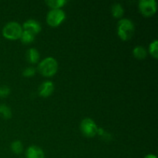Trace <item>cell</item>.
Wrapping results in <instances>:
<instances>
[{"label": "cell", "instance_id": "cell-1", "mask_svg": "<svg viewBox=\"0 0 158 158\" xmlns=\"http://www.w3.org/2000/svg\"><path fill=\"white\" fill-rule=\"evenodd\" d=\"M134 25L131 20L128 19H121L117 24V34L123 41L131 40L134 34Z\"/></svg>", "mask_w": 158, "mask_h": 158}, {"label": "cell", "instance_id": "cell-2", "mask_svg": "<svg viewBox=\"0 0 158 158\" xmlns=\"http://www.w3.org/2000/svg\"><path fill=\"white\" fill-rule=\"evenodd\" d=\"M38 70L43 77H53L58 70V63L56 59L47 57L39 63Z\"/></svg>", "mask_w": 158, "mask_h": 158}, {"label": "cell", "instance_id": "cell-3", "mask_svg": "<svg viewBox=\"0 0 158 158\" xmlns=\"http://www.w3.org/2000/svg\"><path fill=\"white\" fill-rule=\"evenodd\" d=\"M23 27L17 22H9L2 29V35L7 40H15L20 39Z\"/></svg>", "mask_w": 158, "mask_h": 158}, {"label": "cell", "instance_id": "cell-4", "mask_svg": "<svg viewBox=\"0 0 158 158\" xmlns=\"http://www.w3.org/2000/svg\"><path fill=\"white\" fill-rule=\"evenodd\" d=\"M65 18L66 14L61 9H51L46 16V23L52 27H56L64 21Z\"/></svg>", "mask_w": 158, "mask_h": 158}, {"label": "cell", "instance_id": "cell-5", "mask_svg": "<svg viewBox=\"0 0 158 158\" xmlns=\"http://www.w3.org/2000/svg\"><path fill=\"white\" fill-rule=\"evenodd\" d=\"M98 127L94 120L90 118H85L80 123V131L86 137H94L98 131Z\"/></svg>", "mask_w": 158, "mask_h": 158}, {"label": "cell", "instance_id": "cell-6", "mask_svg": "<svg viewBox=\"0 0 158 158\" xmlns=\"http://www.w3.org/2000/svg\"><path fill=\"white\" fill-rule=\"evenodd\" d=\"M139 9L143 16L151 17L157 12V2L155 0H140Z\"/></svg>", "mask_w": 158, "mask_h": 158}, {"label": "cell", "instance_id": "cell-7", "mask_svg": "<svg viewBox=\"0 0 158 158\" xmlns=\"http://www.w3.org/2000/svg\"><path fill=\"white\" fill-rule=\"evenodd\" d=\"M22 27L23 28L24 30L28 31L35 35L38 34L42 29L41 25L40 24V23L34 19H29L23 23Z\"/></svg>", "mask_w": 158, "mask_h": 158}, {"label": "cell", "instance_id": "cell-8", "mask_svg": "<svg viewBox=\"0 0 158 158\" xmlns=\"http://www.w3.org/2000/svg\"><path fill=\"white\" fill-rule=\"evenodd\" d=\"M54 91V84L51 81H45L39 87V94L43 97H48Z\"/></svg>", "mask_w": 158, "mask_h": 158}, {"label": "cell", "instance_id": "cell-9", "mask_svg": "<svg viewBox=\"0 0 158 158\" xmlns=\"http://www.w3.org/2000/svg\"><path fill=\"white\" fill-rule=\"evenodd\" d=\"M26 158H45L43 150L38 146H30L27 148L26 152Z\"/></svg>", "mask_w": 158, "mask_h": 158}, {"label": "cell", "instance_id": "cell-10", "mask_svg": "<svg viewBox=\"0 0 158 158\" xmlns=\"http://www.w3.org/2000/svg\"><path fill=\"white\" fill-rule=\"evenodd\" d=\"M40 59V55L39 51L35 48H31L26 52V60L30 63L35 64L38 63Z\"/></svg>", "mask_w": 158, "mask_h": 158}, {"label": "cell", "instance_id": "cell-11", "mask_svg": "<svg viewBox=\"0 0 158 158\" xmlns=\"http://www.w3.org/2000/svg\"><path fill=\"white\" fill-rule=\"evenodd\" d=\"M111 12H112V15L114 18L120 19L123 15L124 10H123V6L120 3H115V4H114L112 6Z\"/></svg>", "mask_w": 158, "mask_h": 158}, {"label": "cell", "instance_id": "cell-12", "mask_svg": "<svg viewBox=\"0 0 158 158\" xmlns=\"http://www.w3.org/2000/svg\"><path fill=\"white\" fill-rule=\"evenodd\" d=\"M133 55L137 60H143L147 57V50L141 46H136L133 50Z\"/></svg>", "mask_w": 158, "mask_h": 158}, {"label": "cell", "instance_id": "cell-13", "mask_svg": "<svg viewBox=\"0 0 158 158\" xmlns=\"http://www.w3.org/2000/svg\"><path fill=\"white\" fill-rule=\"evenodd\" d=\"M22 43L24 44H29V43H32L35 40V35H33L31 32H28V31L23 30L22 32L21 37H20Z\"/></svg>", "mask_w": 158, "mask_h": 158}, {"label": "cell", "instance_id": "cell-14", "mask_svg": "<svg viewBox=\"0 0 158 158\" xmlns=\"http://www.w3.org/2000/svg\"><path fill=\"white\" fill-rule=\"evenodd\" d=\"M0 116L6 120L10 119L12 117V110L6 104H0Z\"/></svg>", "mask_w": 158, "mask_h": 158}, {"label": "cell", "instance_id": "cell-15", "mask_svg": "<svg viewBox=\"0 0 158 158\" xmlns=\"http://www.w3.org/2000/svg\"><path fill=\"white\" fill-rule=\"evenodd\" d=\"M46 4L52 8V9H59L66 3V0H49L46 2Z\"/></svg>", "mask_w": 158, "mask_h": 158}, {"label": "cell", "instance_id": "cell-16", "mask_svg": "<svg viewBox=\"0 0 158 158\" xmlns=\"http://www.w3.org/2000/svg\"><path fill=\"white\" fill-rule=\"evenodd\" d=\"M11 149L15 154H20L23 152V145L20 140H14L11 144Z\"/></svg>", "mask_w": 158, "mask_h": 158}, {"label": "cell", "instance_id": "cell-17", "mask_svg": "<svg viewBox=\"0 0 158 158\" xmlns=\"http://www.w3.org/2000/svg\"><path fill=\"white\" fill-rule=\"evenodd\" d=\"M149 52L150 54L154 58H158V41L155 40L150 44L149 46Z\"/></svg>", "mask_w": 158, "mask_h": 158}, {"label": "cell", "instance_id": "cell-18", "mask_svg": "<svg viewBox=\"0 0 158 158\" xmlns=\"http://www.w3.org/2000/svg\"><path fill=\"white\" fill-rule=\"evenodd\" d=\"M35 73V69L32 66L31 67H26V69L23 70V75L26 77H33Z\"/></svg>", "mask_w": 158, "mask_h": 158}, {"label": "cell", "instance_id": "cell-19", "mask_svg": "<svg viewBox=\"0 0 158 158\" xmlns=\"http://www.w3.org/2000/svg\"><path fill=\"white\" fill-rule=\"evenodd\" d=\"M10 94V89L7 86H0V97H8Z\"/></svg>", "mask_w": 158, "mask_h": 158}, {"label": "cell", "instance_id": "cell-20", "mask_svg": "<svg viewBox=\"0 0 158 158\" xmlns=\"http://www.w3.org/2000/svg\"><path fill=\"white\" fill-rule=\"evenodd\" d=\"M144 158H157V156L154 155V154H148L144 157Z\"/></svg>", "mask_w": 158, "mask_h": 158}]
</instances>
